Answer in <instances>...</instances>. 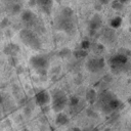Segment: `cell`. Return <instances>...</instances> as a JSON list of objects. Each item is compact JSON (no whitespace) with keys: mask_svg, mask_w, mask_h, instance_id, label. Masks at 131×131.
<instances>
[{"mask_svg":"<svg viewBox=\"0 0 131 131\" xmlns=\"http://www.w3.org/2000/svg\"><path fill=\"white\" fill-rule=\"evenodd\" d=\"M97 108L102 113L108 115L122 107L121 100L110 90H103L98 93L97 100L95 102Z\"/></svg>","mask_w":131,"mask_h":131,"instance_id":"1","label":"cell"},{"mask_svg":"<svg viewBox=\"0 0 131 131\" xmlns=\"http://www.w3.org/2000/svg\"><path fill=\"white\" fill-rule=\"evenodd\" d=\"M73 16H74L73 10L70 7H63L62 10L60 11V14L57 17L56 28L68 34H74L76 31V27Z\"/></svg>","mask_w":131,"mask_h":131,"instance_id":"2","label":"cell"},{"mask_svg":"<svg viewBox=\"0 0 131 131\" xmlns=\"http://www.w3.org/2000/svg\"><path fill=\"white\" fill-rule=\"evenodd\" d=\"M19 37L23 41L24 44H26L28 47L34 49V50H39L42 47L41 40L39 39L38 35L36 34L35 31L30 30V29H23L19 33Z\"/></svg>","mask_w":131,"mask_h":131,"instance_id":"3","label":"cell"},{"mask_svg":"<svg viewBox=\"0 0 131 131\" xmlns=\"http://www.w3.org/2000/svg\"><path fill=\"white\" fill-rule=\"evenodd\" d=\"M128 58L129 57H127L121 53H117L110 57V59L107 60V63L114 73L119 74V73L127 71V66L129 63Z\"/></svg>","mask_w":131,"mask_h":131,"instance_id":"4","label":"cell"},{"mask_svg":"<svg viewBox=\"0 0 131 131\" xmlns=\"http://www.w3.org/2000/svg\"><path fill=\"white\" fill-rule=\"evenodd\" d=\"M69 103V98L62 90H54L51 94V107L55 113H61Z\"/></svg>","mask_w":131,"mask_h":131,"instance_id":"5","label":"cell"},{"mask_svg":"<svg viewBox=\"0 0 131 131\" xmlns=\"http://www.w3.org/2000/svg\"><path fill=\"white\" fill-rule=\"evenodd\" d=\"M30 62L32 67L40 74V75H45L47 73V70L49 68V59L45 55H34L31 57Z\"/></svg>","mask_w":131,"mask_h":131,"instance_id":"6","label":"cell"},{"mask_svg":"<svg viewBox=\"0 0 131 131\" xmlns=\"http://www.w3.org/2000/svg\"><path fill=\"white\" fill-rule=\"evenodd\" d=\"M21 19L28 24L30 27L33 28V31L34 30H37L39 32H43L44 31V26L43 24L41 23V20L37 17V15L31 11V10H25L21 14Z\"/></svg>","mask_w":131,"mask_h":131,"instance_id":"7","label":"cell"},{"mask_svg":"<svg viewBox=\"0 0 131 131\" xmlns=\"http://www.w3.org/2000/svg\"><path fill=\"white\" fill-rule=\"evenodd\" d=\"M105 67V60L101 56H95L89 58L86 62V69L90 73H98L102 71Z\"/></svg>","mask_w":131,"mask_h":131,"instance_id":"8","label":"cell"},{"mask_svg":"<svg viewBox=\"0 0 131 131\" xmlns=\"http://www.w3.org/2000/svg\"><path fill=\"white\" fill-rule=\"evenodd\" d=\"M35 101L39 106H46L51 101V95L46 90H41L35 95Z\"/></svg>","mask_w":131,"mask_h":131,"instance_id":"9","label":"cell"},{"mask_svg":"<svg viewBox=\"0 0 131 131\" xmlns=\"http://www.w3.org/2000/svg\"><path fill=\"white\" fill-rule=\"evenodd\" d=\"M102 24V20H101V17L97 14L93 15V17L90 19L89 21V29L91 31H96Z\"/></svg>","mask_w":131,"mask_h":131,"instance_id":"10","label":"cell"},{"mask_svg":"<svg viewBox=\"0 0 131 131\" xmlns=\"http://www.w3.org/2000/svg\"><path fill=\"white\" fill-rule=\"evenodd\" d=\"M97 95H98V93H97L94 89H88V90L86 91L85 98H86V100H87L90 104H93V103H95L96 100H97Z\"/></svg>","mask_w":131,"mask_h":131,"instance_id":"11","label":"cell"},{"mask_svg":"<svg viewBox=\"0 0 131 131\" xmlns=\"http://www.w3.org/2000/svg\"><path fill=\"white\" fill-rule=\"evenodd\" d=\"M55 122H56V124H57V125L64 126V125H67V124H69L70 119H69V117H68L66 114H63V113L61 112V113H58V114L56 115Z\"/></svg>","mask_w":131,"mask_h":131,"instance_id":"12","label":"cell"},{"mask_svg":"<svg viewBox=\"0 0 131 131\" xmlns=\"http://www.w3.org/2000/svg\"><path fill=\"white\" fill-rule=\"evenodd\" d=\"M38 4H39V6L41 7V9H42L45 13L49 14V13L51 12L52 4H53V2H52L51 0H47V1H39Z\"/></svg>","mask_w":131,"mask_h":131,"instance_id":"13","label":"cell"},{"mask_svg":"<svg viewBox=\"0 0 131 131\" xmlns=\"http://www.w3.org/2000/svg\"><path fill=\"white\" fill-rule=\"evenodd\" d=\"M121 25H122V18H121L120 16H116V17H114V18L111 20V27H112V28L117 29V28H119Z\"/></svg>","mask_w":131,"mask_h":131,"instance_id":"14","label":"cell"},{"mask_svg":"<svg viewBox=\"0 0 131 131\" xmlns=\"http://www.w3.org/2000/svg\"><path fill=\"white\" fill-rule=\"evenodd\" d=\"M74 55L76 56V57H83V56H86L87 55V50H83V49H79V50H77V51H75L74 52Z\"/></svg>","mask_w":131,"mask_h":131,"instance_id":"15","label":"cell"},{"mask_svg":"<svg viewBox=\"0 0 131 131\" xmlns=\"http://www.w3.org/2000/svg\"><path fill=\"white\" fill-rule=\"evenodd\" d=\"M112 6H113V8H114L115 10H121V9L123 8V4H122V2H120V1H114V2L112 3Z\"/></svg>","mask_w":131,"mask_h":131,"instance_id":"16","label":"cell"},{"mask_svg":"<svg viewBox=\"0 0 131 131\" xmlns=\"http://www.w3.org/2000/svg\"><path fill=\"white\" fill-rule=\"evenodd\" d=\"M118 53H121V54H123V55H125V56H127V57H129V56L131 55V51L128 50L127 48H121Z\"/></svg>","mask_w":131,"mask_h":131,"instance_id":"17","label":"cell"},{"mask_svg":"<svg viewBox=\"0 0 131 131\" xmlns=\"http://www.w3.org/2000/svg\"><path fill=\"white\" fill-rule=\"evenodd\" d=\"M88 48H90V42L87 41V40L83 41V42L81 43V49H83V50H87Z\"/></svg>","mask_w":131,"mask_h":131,"instance_id":"18","label":"cell"},{"mask_svg":"<svg viewBox=\"0 0 131 131\" xmlns=\"http://www.w3.org/2000/svg\"><path fill=\"white\" fill-rule=\"evenodd\" d=\"M68 131H81L79 128H77V127H73V128H70Z\"/></svg>","mask_w":131,"mask_h":131,"instance_id":"19","label":"cell"},{"mask_svg":"<svg viewBox=\"0 0 131 131\" xmlns=\"http://www.w3.org/2000/svg\"><path fill=\"white\" fill-rule=\"evenodd\" d=\"M128 103L131 105V97H129V98H128Z\"/></svg>","mask_w":131,"mask_h":131,"instance_id":"20","label":"cell"}]
</instances>
